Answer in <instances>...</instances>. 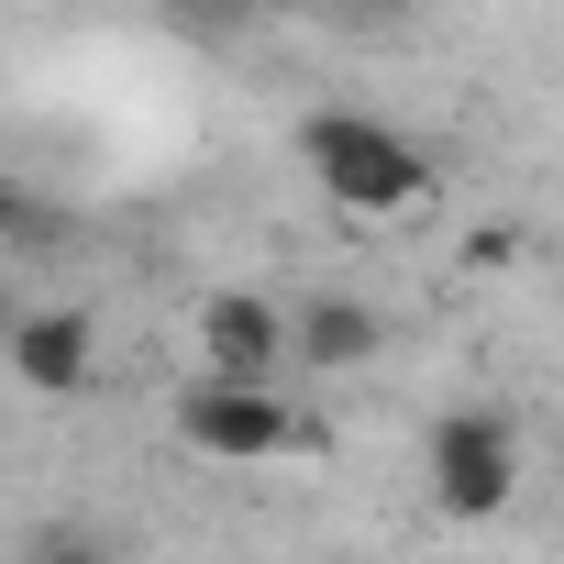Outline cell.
I'll return each instance as SVG.
<instances>
[{
	"mask_svg": "<svg viewBox=\"0 0 564 564\" xmlns=\"http://www.w3.org/2000/svg\"><path fill=\"white\" fill-rule=\"evenodd\" d=\"M377 355H388V311H377V300L322 289V300L289 311V366H311V377H355V366H377Z\"/></svg>",
	"mask_w": 564,
	"mask_h": 564,
	"instance_id": "6",
	"label": "cell"
},
{
	"mask_svg": "<svg viewBox=\"0 0 564 564\" xmlns=\"http://www.w3.org/2000/svg\"><path fill=\"white\" fill-rule=\"evenodd\" d=\"M289 366V311L265 289H210L199 300V377H232V388H276Z\"/></svg>",
	"mask_w": 564,
	"mask_h": 564,
	"instance_id": "5",
	"label": "cell"
},
{
	"mask_svg": "<svg viewBox=\"0 0 564 564\" xmlns=\"http://www.w3.org/2000/svg\"><path fill=\"white\" fill-rule=\"evenodd\" d=\"M155 34L188 45V56H221V45L254 34V0H155Z\"/></svg>",
	"mask_w": 564,
	"mask_h": 564,
	"instance_id": "7",
	"label": "cell"
},
{
	"mask_svg": "<svg viewBox=\"0 0 564 564\" xmlns=\"http://www.w3.org/2000/svg\"><path fill=\"white\" fill-rule=\"evenodd\" d=\"M322 12L344 23V34H399V23H421L432 0H322Z\"/></svg>",
	"mask_w": 564,
	"mask_h": 564,
	"instance_id": "9",
	"label": "cell"
},
{
	"mask_svg": "<svg viewBox=\"0 0 564 564\" xmlns=\"http://www.w3.org/2000/svg\"><path fill=\"white\" fill-rule=\"evenodd\" d=\"M166 421H177V443L188 454H210V465H276L300 443V410L276 399V388H232V377H188L177 399H166Z\"/></svg>",
	"mask_w": 564,
	"mask_h": 564,
	"instance_id": "3",
	"label": "cell"
},
{
	"mask_svg": "<svg viewBox=\"0 0 564 564\" xmlns=\"http://www.w3.org/2000/svg\"><path fill=\"white\" fill-rule=\"evenodd\" d=\"M300 166H311V188H322L333 210H355V221H399V210L432 199L421 133H399L388 111H355V100H333V111L300 122Z\"/></svg>",
	"mask_w": 564,
	"mask_h": 564,
	"instance_id": "1",
	"label": "cell"
},
{
	"mask_svg": "<svg viewBox=\"0 0 564 564\" xmlns=\"http://www.w3.org/2000/svg\"><path fill=\"white\" fill-rule=\"evenodd\" d=\"M12 322H23V289H12V276H0V344H12Z\"/></svg>",
	"mask_w": 564,
	"mask_h": 564,
	"instance_id": "12",
	"label": "cell"
},
{
	"mask_svg": "<svg viewBox=\"0 0 564 564\" xmlns=\"http://www.w3.org/2000/svg\"><path fill=\"white\" fill-rule=\"evenodd\" d=\"M23 564H111V553H100L89 531H34V542H23Z\"/></svg>",
	"mask_w": 564,
	"mask_h": 564,
	"instance_id": "10",
	"label": "cell"
},
{
	"mask_svg": "<svg viewBox=\"0 0 564 564\" xmlns=\"http://www.w3.org/2000/svg\"><path fill=\"white\" fill-rule=\"evenodd\" d=\"M0 366H12L23 399H89V377H100V322H89L78 300H23Z\"/></svg>",
	"mask_w": 564,
	"mask_h": 564,
	"instance_id": "4",
	"label": "cell"
},
{
	"mask_svg": "<svg viewBox=\"0 0 564 564\" xmlns=\"http://www.w3.org/2000/svg\"><path fill=\"white\" fill-rule=\"evenodd\" d=\"M421 487H432L443 520H498L520 498V432H509V410H487V399L443 410L421 432Z\"/></svg>",
	"mask_w": 564,
	"mask_h": 564,
	"instance_id": "2",
	"label": "cell"
},
{
	"mask_svg": "<svg viewBox=\"0 0 564 564\" xmlns=\"http://www.w3.org/2000/svg\"><path fill=\"white\" fill-rule=\"evenodd\" d=\"M78 221H67V199H45V188H23L12 166H0V254H56Z\"/></svg>",
	"mask_w": 564,
	"mask_h": 564,
	"instance_id": "8",
	"label": "cell"
},
{
	"mask_svg": "<svg viewBox=\"0 0 564 564\" xmlns=\"http://www.w3.org/2000/svg\"><path fill=\"white\" fill-rule=\"evenodd\" d=\"M465 254H476V265H509V254H520V232H509V221H476V243H465Z\"/></svg>",
	"mask_w": 564,
	"mask_h": 564,
	"instance_id": "11",
	"label": "cell"
}]
</instances>
